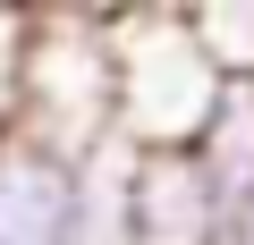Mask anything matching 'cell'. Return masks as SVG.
<instances>
[{
  "instance_id": "3",
  "label": "cell",
  "mask_w": 254,
  "mask_h": 245,
  "mask_svg": "<svg viewBox=\"0 0 254 245\" xmlns=\"http://www.w3.org/2000/svg\"><path fill=\"white\" fill-rule=\"evenodd\" d=\"M220 228H229V195L187 144L127 152V245H220Z\"/></svg>"
},
{
  "instance_id": "6",
  "label": "cell",
  "mask_w": 254,
  "mask_h": 245,
  "mask_svg": "<svg viewBox=\"0 0 254 245\" xmlns=\"http://www.w3.org/2000/svg\"><path fill=\"white\" fill-rule=\"evenodd\" d=\"M212 76H254V0H178Z\"/></svg>"
},
{
  "instance_id": "2",
  "label": "cell",
  "mask_w": 254,
  "mask_h": 245,
  "mask_svg": "<svg viewBox=\"0 0 254 245\" xmlns=\"http://www.w3.org/2000/svg\"><path fill=\"white\" fill-rule=\"evenodd\" d=\"M17 136L60 161L110 144V9H26Z\"/></svg>"
},
{
  "instance_id": "5",
  "label": "cell",
  "mask_w": 254,
  "mask_h": 245,
  "mask_svg": "<svg viewBox=\"0 0 254 245\" xmlns=\"http://www.w3.org/2000/svg\"><path fill=\"white\" fill-rule=\"evenodd\" d=\"M203 169H212V186L237 203V195H254V76H220L212 85V101H203V127H195V144H187Z\"/></svg>"
},
{
  "instance_id": "1",
  "label": "cell",
  "mask_w": 254,
  "mask_h": 245,
  "mask_svg": "<svg viewBox=\"0 0 254 245\" xmlns=\"http://www.w3.org/2000/svg\"><path fill=\"white\" fill-rule=\"evenodd\" d=\"M212 68L187 34L178 0H144V9H110V144L127 152H178L203 127Z\"/></svg>"
},
{
  "instance_id": "8",
  "label": "cell",
  "mask_w": 254,
  "mask_h": 245,
  "mask_svg": "<svg viewBox=\"0 0 254 245\" xmlns=\"http://www.w3.org/2000/svg\"><path fill=\"white\" fill-rule=\"evenodd\" d=\"M220 245H254V195H237V203H229V228H220Z\"/></svg>"
},
{
  "instance_id": "4",
  "label": "cell",
  "mask_w": 254,
  "mask_h": 245,
  "mask_svg": "<svg viewBox=\"0 0 254 245\" xmlns=\"http://www.w3.org/2000/svg\"><path fill=\"white\" fill-rule=\"evenodd\" d=\"M68 203H76V161L26 136L0 144V245H68Z\"/></svg>"
},
{
  "instance_id": "7",
  "label": "cell",
  "mask_w": 254,
  "mask_h": 245,
  "mask_svg": "<svg viewBox=\"0 0 254 245\" xmlns=\"http://www.w3.org/2000/svg\"><path fill=\"white\" fill-rule=\"evenodd\" d=\"M17 76H26V9H0V144L17 136Z\"/></svg>"
}]
</instances>
